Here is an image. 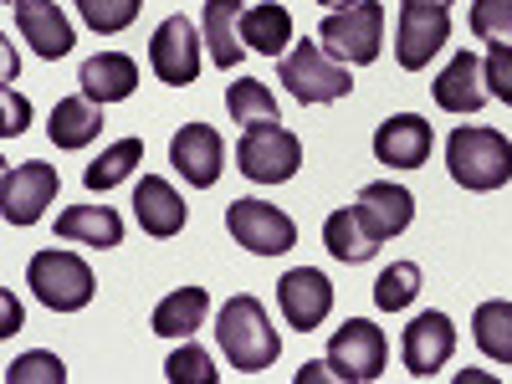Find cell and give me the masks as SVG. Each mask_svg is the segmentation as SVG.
<instances>
[{"label": "cell", "instance_id": "cell-10", "mask_svg": "<svg viewBox=\"0 0 512 384\" xmlns=\"http://www.w3.org/2000/svg\"><path fill=\"white\" fill-rule=\"evenodd\" d=\"M384 359H390V344L384 333L369 323V318H349L344 328L333 333L328 344V364L344 384H364V379H379L384 374Z\"/></svg>", "mask_w": 512, "mask_h": 384}, {"label": "cell", "instance_id": "cell-19", "mask_svg": "<svg viewBox=\"0 0 512 384\" xmlns=\"http://www.w3.org/2000/svg\"><path fill=\"white\" fill-rule=\"evenodd\" d=\"M77 82H82V93H88L93 103L108 108V103L134 98V88H139V62L128 57V52H98V57L82 62Z\"/></svg>", "mask_w": 512, "mask_h": 384}, {"label": "cell", "instance_id": "cell-6", "mask_svg": "<svg viewBox=\"0 0 512 384\" xmlns=\"http://www.w3.org/2000/svg\"><path fill=\"white\" fill-rule=\"evenodd\" d=\"M236 164L256 185H282V180L297 175V164H303V139L282 123H251L236 144Z\"/></svg>", "mask_w": 512, "mask_h": 384}, {"label": "cell", "instance_id": "cell-23", "mask_svg": "<svg viewBox=\"0 0 512 384\" xmlns=\"http://www.w3.org/2000/svg\"><path fill=\"white\" fill-rule=\"evenodd\" d=\"M103 103H93L88 93H77V98H62L52 108V123H47V134L57 149H88L98 134H103Z\"/></svg>", "mask_w": 512, "mask_h": 384}, {"label": "cell", "instance_id": "cell-12", "mask_svg": "<svg viewBox=\"0 0 512 384\" xmlns=\"http://www.w3.org/2000/svg\"><path fill=\"white\" fill-rule=\"evenodd\" d=\"M169 164H175V175H185V185L210 190L226 169V144L210 123H185L180 134L169 139Z\"/></svg>", "mask_w": 512, "mask_h": 384}, {"label": "cell", "instance_id": "cell-31", "mask_svg": "<svg viewBox=\"0 0 512 384\" xmlns=\"http://www.w3.org/2000/svg\"><path fill=\"white\" fill-rule=\"evenodd\" d=\"M415 292H420V267L415 262H395V267H384L379 282H374V303L384 313H400L415 303Z\"/></svg>", "mask_w": 512, "mask_h": 384}, {"label": "cell", "instance_id": "cell-15", "mask_svg": "<svg viewBox=\"0 0 512 384\" xmlns=\"http://www.w3.org/2000/svg\"><path fill=\"white\" fill-rule=\"evenodd\" d=\"M11 16H16V26H21V41H26L41 62H62V57L77 47L72 21L62 16L57 0H16Z\"/></svg>", "mask_w": 512, "mask_h": 384}, {"label": "cell", "instance_id": "cell-37", "mask_svg": "<svg viewBox=\"0 0 512 384\" xmlns=\"http://www.w3.org/2000/svg\"><path fill=\"white\" fill-rule=\"evenodd\" d=\"M318 379H338L333 364H303V374H297V384H318Z\"/></svg>", "mask_w": 512, "mask_h": 384}, {"label": "cell", "instance_id": "cell-35", "mask_svg": "<svg viewBox=\"0 0 512 384\" xmlns=\"http://www.w3.org/2000/svg\"><path fill=\"white\" fill-rule=\"evenodd\" d=\"M482 77H487V98L512 108V47L507 41H492V52L482 62Z\"/></svg>", "mask_w": 512, "mask_h": 384}, {"label": "cell", "instance_id": "cell-38", "mask_svg": "<svg viewBox=\"0 0 512 384\" xmlns=\"http://www.w3.org/2000/svg\"><path fill=\"white\" fill-rule=\"evenodd\" d=\"M318 6H328V11H344V6H354V0H318Z\"/></svg>", "mask_w": 512, "mask_h": 384}, {"label": "cell", "instance_id": "cell-22", "mask_svg": "<svg viewBox=\"0 0 512 384\" xmlns=\"http://www.w3.org/2000/svg\"><path fill=\"white\" fill-rule=\"evenodd\" d=\"M487 103V77H482V62L472 52L451 57V67L436 77V108L446 113H477Z\"/></svg>", "mask_w": 512, "mask_h": 384}, {"label": "cell", "instance_id": "cell-1", "mask_svg": "<svg viewBox=\"0 0 512 384\" xmlns=\"http://www.w3.org/2000/svg\"><path fill=\"white\" fill-rule=\"evenodd\" d=\"M216 338H221L226 364L241 369V374H262V369H272L282 359V333L272 328L267 308L256 303L251 292L226 297V308L216 318Z\"/></svg>", "mask_w": 512, "mask_h": 384}, {"label": "cell", "instance_id": "cell-11", "mask_svg": "<svg viewBox=\"0 0 512 384\" xmlns=\"http://www.w3.org/2000/svg\"><path fill=\"white\" fill-rule=\"evenodd\" d=\"M149 67H154L159 82H169V88H190L200 77V31L185 16L159 21V31L149 41Z\"/></svg>", "mask_w": 512, "mask_h": 384}, {"label": "cell", "instance_id": "cell-25", "mask_svg": "<svg viewBox=\"0 0 512 384\" xmlns=\"http://www.w3.org/2000/svg\"><path fill=\"white\" fill-rule=\"evenodd\" d=\"M241 41L246 52H262V57H282L287 41H292V11L267 0V6H251L241 16Z\"/></svg>", "mask_w": 512, "mask_h": 384}, {"label": "cell", "instance_id": "cell-14", "mask_svg": "<svg viewBox=\"0 0 512 384\" xmlns=\"http://www.w3.org/2000/svg\"><path fill=\"white\" fill-rule=\"evenodd\" d=\"M451 354H456V323H451L446 313H420V318H410V328H405V338H400V359H405V369H410L415 379L441 374V369L451 364Z\"/></svg>", "mask_w": 512, "mask_h": 384}, {"label": "cell", "instance_id": "cell-36", "mask_svg": "<svg viewBox=\"0 0 512 384\" xmlns=\"http://www.w3.org/2000/svg\"><path fill=\"white\" fill-rule=\"evenodd\" d=\"M26 123H31V108H26V98H16V88H6V123H0V134H6V139H16V134H26Z\"/></svg>", "mask_w": 512, "mask_h": 384}, {"label": "cell", "instance_id": "cell-28", "mask_svg": "<svg viewBox=\"0 0 512 384\" xmlns=\"http://www.w3.org/2000/svg\"><path fill=\"white\" fill-rule=\"evenodd\" d=\"M144 164V139H118L113 149H103L88 169H82V185L88 190H113V185H123L134 169Z\"/></svg>", "mask_w": 512, "mask_h": 384}, {"label": "cell", "instance_id": "cell-33", "mask_svg": "<svg viewBox=\"0 0 512 384\" xmlns=\"http://www.w3.org/2000/svg\"><path fill=\"white\" fill-rule=\"evenodd\" d=\"M164 379H169V384H221V374H216V364H210V354H205V349H195L190 338H185V349L169 354Z\"/></svg>", "mask_w": 512, "mask_h": 384}, {"label": "cell", "instance_id": "cell-2", "mask_svg": "<svg viewBox=\"0 0 512 384\" xmlns=\"http://www.w3.org/2000/svg\"><path fill=\"white\" fill-rule=\"evenodd\" d=\"M446 169L461 190L492 195L512 180V139H502L497 128H482V123H461L446 139Z\"/></svg>", "mask_w": 512, "mask_h": 384}, {"label": "cell", "instance_id": "cell-20", "mask_svg": "<svg viewBox=\"0 0 512 384\" xmlns=\"http://www.w3.org/2000/svg\"><path fill=\"white\" fill-rule=\"evenodd\" d=\"M241 16L246 6L241 0H205V16H200V36L210 47V62H216L221 72L236 67L246 57V41H241Z\"/></svg>", "mask_w": 512, "mask_h": 384}, {"label": "cell", "instance_id": "cell-7", "mask_svg": "<svg viewBox=\"0 0 512 384\" xmlns=\"http://www.w3.org/2000/svg\"><path fill=\"white\" fill-rule=\"evenodd\" d=\"M226 226H231L236 246H246L251 256H282L297 246V221L282 205H267V200H231Z\"/></svg>", "mask_w": 512, "mask_h": 384}, {"label": "cell", "instance_id": "cell-40", "mask_svg": "<svg viewBox=\"0 0 512 384\" xmlns=\"http://www.w3.org/2000/svg\"><path fill=\"white\" fill-rule=\"evenodd\" d=\"M6 6H16V0H6Z\"/></svg>", "mask_w": 512, "mask_h": 384}, {"label": "cell", "instance_id": "cell-32", "mask_svg": "<svg viewBox=\"0 0 512 384\" xmlns=\"http://www.w3.org/2000/svg\"><path fill=\"white\" fill-rule=\"evenodd\" d=\"M6 384H67V364L47 349H31L16 364H6Z\"/></svg>", "mask_w": 512, "mask_h": 384}, {"label": "cell", "instance_id": "cell-24", "mask_svg": "<svg viewBox=\"0 0 512 384\" xmlns=\"http://www.w3.org/2000/svg\"><path fill=\"white\" fill-rule=\"evenodd\" d=\"M205 313H210V292L205 287H175L154 308V333L159 338H190L195 328H205Z\"/></svg>", "mask_w": 512, "mask_h": 384}, {"label": "cell", "instance_id": "cell-5", "mask_svg": "<svg viewBox=\"0 0 512 384\" xmlns=\"http://www.w3.org/2000/svg\"><path fill=\"white\" fill-rule=\"evenodd\" d=\"M318 41L323 52L349 62V67H364V62H379L384 52V6L379 0H354L344 11H328L323 26H318Z\"/></svg>", "mask_w": 512, "mask_h": 384}, {"label": "cell", "instance_id": "cell-21", "mask_svg": "<svg viewBox=\"0 0 512 384\" xmlns=\"http://www.w3.org/2000/svg\"><path fill=\"white\" fill-rule=\"evenodd\" d=\"M57 241H72V246H118L123 241V216L113 205H67L57 216Z\"/></svg>", "mask_w": 512, "mask_h": 384}, {"label": "cell", "instance_id": "cell-34", "mask_svg": "<svg viewBox=\"0 0 512 384\" xmlns=\"http://www.w3.org/2000/svg\"><path fill=\"white\" fill-rule=\"evenodd\" d=\"M472 36L512 41V0H472Z\"/></svg>", "mask_w": 512, "mask_h": 384}, {"label": "cell", "instance_id": "cell-30", "mask_svg": "<svg viewBox=\"0 0 512 384\" xmlns=\"http://www.w3.org/2000/svg\"><path fill=\"white\" fill-rule=\"evenodd\" d=\"M139 6L144 0H77V16L98 36H118V31H128L139 21Z\"/></svg>", "mask_w": 512, "mask_h": 384}, {"label": "cell", "instance_id": "cell-27", "mask_svg": "<svg viewBox=\"0 0 512 384\" xmlns=\"http://www.w3.org/2000/svg\"><path fill=\"white\" fill-rule=\"evenodd\" d=\"M472 338L492 364H512V303L487 297V303L472 313Z\"/></svg>", "mask_w": 512, "mask_h": 384}, {"label": "cell", "instance_id": "cell-4", "mask_svg": "<svg viewBox=\"0 0 512 384\" xmlns=\"http://www.w3.org/2000/svg\"><path fill=\"white\" fill-rule=\"evenodd\" d=\"M26 287L36 292V303H47L52 313H77V308H88L93 303V267L82 262L77 251H36L31 262H26Z\"/></svg>", "mask_w": 512, "mask_h": 384}, {"label": "cell", "instance_id": "cell-29", "mask_svg": "<svg viewBox=\"0 0 512 384\" xmlns=\"http://www.w3.org/2000/svg\"><path fill=\"white\" fill-rule=\"evenodd\" d=\"M226 108H231V123H241V128H251V123H277V98L267 93V82H256V77L231 82Z\"/></svg>", "mask_w": 512, "mask_h": 384}, {"label": "cell", "instance_id": "cell-16", "mask_svg": "<svg viewBox=\"0 0 512 384\" xmlns=\"http://www.w3.org/2000/svg\"><path fill=\"white\" fill-rule=\"evenodd\" d=\"M431 144H436V134L420 113H395L374 128V159L390 169H420L431 159Z\"/></svg>", "mask_w": 512, "mask_h": 384}, {"label": "cell", "instance_id": "cell-13", "mask_svg": "<svg viewBox=\"0 0 512 384\" xmlns=\"http://www.w3.org/2000/svg\"><path fill=\"white\" fill-rule=\"evenodd\" d=\"M277 303H282L287 328L313 333V328H323L328 313H333V282H328L323 272H313V267H292V272L277 282Z\"/></svg>", "mask_w": 512, "mask_h": 384}, {"label": "cell", "instance_id": "cell-9", "mask_svg": "<svg viewBox=\"0 0 512 384\" xmlns=\"http://www.w3.org/2000/svg\"><path fill=\"white\" fill-rule=\"evenodd\" d=\"M451 41V11L446 6H410L400 0V21H395V57L405 72L431 67V57Z\"/></svg>", "mask_w": 512, "mask_h": 384}, {"label": "cell", "instance_id": "cell-39", "mask_svg": "<svg viewBox=\"0 0 512 384\" xmlns=\"http://www.w3.org/2000/svg\"><path fill=\"white\" fill-rule=\"evenodd\" d=\"M410 6H451V0H410Z\"/></svg>", "mask_w": 512, "mask_h": 384}, {"label": "cell", "instance_id": "cell-17", "mask_svg": "<svg viewBox=\"0 0 512 384\" xmlns=\"http://www.w3.org/2000/svg\"><path fill=\"white\" fill-rule=\"evenodd\" d=\"M354 210H359V221H364V231H369L374 241H390V236L410 231V221H415V195H410L405 185L379 180V185H364V190H359Z\"/></svg>", "mask_w": 512, "mask_h": 384}, {"label": "cell", "instance_id": "cell-26", "mask_svg": "<svg viewBox=\"0 0 512 384\" xmlns=\"http://www.w3.org/2000/svg\"><path fill=\"white\" fill-rule=\"evenodd\" d=\"M323 246H328V256H338V262H369V256L379 251V241L364 231V221H359V210L349 205V210H333V216L323 221Z\"/></svg>", "mask_w": 512, "mask_h": 384}, {"label": "cell", "instance_id": "cell-8", "mask_svg": "<svg viewBox=\"0 0 512 384\" xmlns=\"http://www.w3.org/2000/svg\"><path fill=\"white\" fill-rule=\"evenodd\" d=\"M57 190H62V180H57L52 164H41V159L11 164L6 180H0V216L11 226H36L41 210L57 200Z\"/></svg>", "mask_w": 512, "mask_h": 384}, {"label": "cell", "instance_id": "cell-18", "mask_svg": "<svg viewBox=\"0 0 512 384\" xmlns=\"http://www.w3.org/2000/svg\"><path fill=\"white\" fill-rule=\"evenodd\" d=\"M134 216H139L144 236L169 241V236H180V231H185V221H190V205L180 200V190L169 185V180L144 175V180L134 185Z\"/></svg>", "mask_w": 512, "mask_h": 384}, {"label": "cell", "instance_id": "cell-3", "mask_svg": "<svg viewBox=\"0 0 512 384\" xmlns=\"http://www.w3.org/2000/svg\"><path fill=\"white\" fill-rule=\"evenodd\" d=\"M277 82L297 98V103H338L354 93V72L349 62H338L323 52V41H297L292 52H282L277 62Z\"/></svg>", "mask_w": 512, "mask_h": 384}]
</instances>
